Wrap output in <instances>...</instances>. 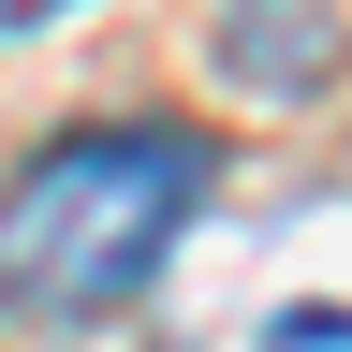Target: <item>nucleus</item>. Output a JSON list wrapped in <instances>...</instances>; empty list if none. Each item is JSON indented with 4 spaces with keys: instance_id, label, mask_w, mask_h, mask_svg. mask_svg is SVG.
<instances>
[{
    "instance_id": "f257e3e1",
    "label": "nucleus",
    "mask_w": 352,
    "mask_h": 352,
    "mask_svg": "<svg viewBox=\"0 0 352 352\" xmlns=\"http://www.w3.org/2000/svg\"><path fill=\"white\" fill-rule=\"evenodd\" d=\"M220 147L176 118H103V132H59L0 176V308L15 323H103L162 279V250L191 235Z\"/></svg>"
},
{
    "instance_id": "f03ea898",
    "label": "nucleus",
    "mask_w": 352,
    "mask_h": 352,
    "mask_svg": "<svg viewBox=\"0 0 352 352\" xmlns=\"http://www.w3.org/2000/svg\"><path fill=\"white\" fill-rule=\"evenodd\" d=\"M220 59H235L250 88H323V74H338V30H323V15H294V30H279V15H235Z\"/></svg>"
}]
</instances>
